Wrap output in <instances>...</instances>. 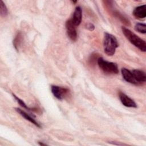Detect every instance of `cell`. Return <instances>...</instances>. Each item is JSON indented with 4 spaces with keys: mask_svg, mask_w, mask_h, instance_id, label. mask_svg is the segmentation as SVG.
Here are the masks:
<instances>
[{
    "mask_svg": "<svg viewBox=\"0 0 146 146\" xmlns=\"http://www.w3.org/2000/svg\"><path fill=\"white\" fill-rule=\"evenodd\" d=\"M7 9L2 0H0V14L2 17H6L7 15Z\"/></svg>",
    "mask_w": 146,
    "mask_h": 146,
    "instance_id": "2e32d148",
    "label": "cell"
},
{
    "mask_svg": "<svg viewBox=\"0 0 146 146\" xmlns=\"http://www.w3.org/2000/svg\"><path fill=\"white\" fill-rule=\"evenodd\" d=\"M133 15L137 19L145 18L146 17V5H143L136 7L133 11Z\"/></svg>",
    "mask_w": 146,
    "mask_h": 146,
    "instance_id": "8fae6325",
    "label": "cell"
},
{
    "mask_svg": "<svg viewBox=\"0 0 146 146\" xmlns=\"http://www.w3.org/2000/svg\"><path fill=\"white\" fill-rule=\"evenodd\" d=\"M66 29L68 36L72 41H75L77 39V32L75 26L73 23L71 19H68L66 22Z\"/></svg>",
    "mask_w": 146,
    "mask_h": 146,
    "instance_id": "5b68a950",
    "label": "cell"
},
{
    "mask_svg": "<svg viewBox=\"0 0 146 146\" xmlns=\"http://www.w3.org/2000/svg\"><path fill=\"white\" fill-rule=\"evenodd\" d=\"M135 30L142 34H145L146 33V25L145 23H137L135 25Z\"/></svg>",
    "mask_w": 146,
    "mask_h": 146,
    "instance_id": "5bb4252c",
    "label": "cell"
},
{
    "mask_svg": "<svg viewBox=\"0 0 146 146\" xmlns=\"http://www.w3.org/2000/svg\"><path fill=\"white\" fill-rule=\"evenodd\" d=\"M119 44L116 37L109 33H105L103 40V47L104 52L108 56H112L115 54L116 49Z\"/></svg>",
    "mask_w": 146,
    "mask_h": 146,
    "instance_id": "7a4b0ae2",
    "label": "cell"
},
{
    "mask_svg": "<svg viewBox=\"0 0 146 146\" xmlns=\"http://www.w3.org/2000/svg\"><path fill=\"white\" fill-rule=\"evenodd\" d=\"M121 75L123 76V79L126 82L130 83L131 84H133L139 85L138 83H137V82L134 79V77H133L132 73L131 71H129V70H128L125 68H123L121 70Z\"/></svg>",
    "mask_w": 146,
    "mask_h": 146,
    "instance_id": "52a82bcc",
    "label": "cell"
},
{
    "mask_svg": "<svg viewBox=\"0 0 146 146\" xmlns=\"http://www.w3.org/2000/svg\"><path fill=\"white\" fill-rule=\"evenodd\" d=\"M110 144H112L113 145H125L123 143H116V141H111V142H110Z\"/></svg>",
    "mask_w": 146,
    "mask_h": 146,
    "instance_id": "ac0fdd59",
    "label": "cell"
},
{
    "mask_svg": "<svg viewBox=\"0 0 146 146\" xmlns=\"http://www.w3.org/2000/svg\"><path fill=\"white\" fill-rule=\"evenodd\" d=\"M22 34L20 32L18 33L13 40V45L17 50H18L19 47L22 42Z\"/></svg>",
    "mask_w": 146,
    "mask_h": 146,
    "instance_id": "4fadbf2b",
    "label": "cell"
},
{
    "mask_svg": "<svg viewBox=\"0 0 146 146\" xmlns=\"http://www.w3.org/2000/svg\"><path fill=\"white\" fill-rule=\"evenodd\" d=\"M97 62L99 68L104 72L114 74H117L119 72L117 66L115 63L107 61L102 57L99 58Z\"/></svg>",
    "mask_w": 146,
    "mask_h": 146,
    "instance_id": "3957f363",
    "label": "cell"
},
{
    "mask_svg": "<svg viewBox=\"0 0 146 146\" xmlns=\"http://www.w3.org/2000/svg\"><path fill=\"white\" fill-rule=\"evenodd\" d=\"M51 90L53 95L58 100L64 99L69 93L68 88L54 85L51 86Z\"/></svg>",
    "mask_w": 146,
    "mask_h": 146,
    "instance_id": "277c9868",
    "label": "cell"
},
{
    "mask_svg": "<svg viewBox=\"0 0 146 146\" xmlns=\"http://www.w3.org/2000/svg\"><path fill=\"white\" fill-rule=\"evenodd\" d=\"M121 30L125 36V38L135 46L137 47L140 51L143 52H145L146 51V43L145 42L139 37L137 35L133 33L129 29L122 26Z\"/></svg>",
    "mask_w": 146,
    "mask_h": 146,
    "instance_id": "6da1fadb",
    "label": "cell"
},
{
    "mask_svg": "<svg viewBox=\"0 0 146 146\" xmlns=\"http://www.w3.org/2000/svg\"><path fill=\"white\" fill-rule=\"evenodd\" d=\"M15 110H16V111L19 113L23 117H24L25 119L27 120L28 121H29L30 122H31V123H33V124H34L35 126H36L38 128H41L42 125L33 117L31 116L30 115H29V113H27V112H26L25 111L22 110L21 108H15Z\"/></svg>",
    "mask_w": 146,
    "mask_h": 146,
    "instance_id": "ba28073f",
    "label": "cell"
},
{
    "mask_svg": "<svg viewBox=\"0 0 146 146\" xmlns=\"http://www.w3.org/2000/svg\"><path fill=\"white\" fill-rule=\"evenodd\" d=\"M113 15L118 19H119V20L123 22V23H124L126 25H130V22L129 21V20L125 18L124 15H123L119 11H117V10H115L113 11Z\"/></svg>",
    "mask_w": 146,
    "mask_h": 146,
    "instance_id": "7c38bea8",
    "label": "cell"
},
{
    "mask_svg": "<svg viewBox=\"0 0 146 146\" xmlns=\"http://www.w3.org/2000/svg\"><path fill=\"white\" fill-rule=\"evenodd\" d=\"M86 28L90 31H93L95 29V26L91 23H88L87 24Z\"/></svg>",
    "mask_w": 146,
    "mask_h": 146,
    "instance_id": "e0dca14e",
    "label": "cell"
},
{
    "mask_svg": "<svg viewBox=\"0 0 146 146\" xmlns=\"http://www.w3.org/2000/svg\"><path fill=\"white\" fill-rule=\"evenodd\" d=\"M38 144L40 145H47L45 143H40V142H39Z\"/></svg>",
    "mask_w": 146,
    "mask_h": 146,
    "instance_id": "d6986e66",
    "label": "cell"
},
{
    "mask_svg": "<svg viewBox=\"0 0 146 146\" xmlns=\"http://www.w3.org/2000/svg\"><path fill=\"white\" fill-rule=\"evenodd\" d=\"M131 72L134 77V79L137 82L138 84H140L141 83H144L146 81L145 73L143 71L135 69L133 70Z\"/></svg>",
    "mask_w": 146,
    "mask_h": 146,
    "instance_id": "9c48e42d",
    "label": "cell"
},
{
    "mask_svg": "<svg viewBox=\"0 0 146 146\" xmlns=\"http://www.w3.org/2000/svg\"><path fill=\"white\" fill-rule=\"evenodd\" d=\"M13 96L14 98V99L17 100V102L19 104V105H21L22 107H23L24 108H25V109H26L27 110H29V111H35L34 110H35V108H31L29 107L22 100L19 99L18 97H17L15 94H13Z\"/></svg>",
    "mask_w": 146,
    "mask_h": 146,
    "instance_id": "9a60e30c",
    "label": "cell"
},
{
    "mask_svg": "<svg viewBox=\"0 0 146 146\" xmlns=\"http://www.w3.org/2000/svg\"><path fill=\"white\" fill-rule=\"evenodd\" d=\"M72 3H76L77 2V1H72Z\"/></svg>",
    "mask_w": 146,
    "mask_h": 146,
    "instance_id": "ffe728a7",
    "label": "cell"
},
{
    "mask_svg": "<svg viewBox=\"0 0 146 146\" xmlns=\"http://www.w3.org/2000/svg\"><path fill=\"white\" fill-rule=\"evenodd\" d=\"M82 10L80 6H77L74 12L72 18L71 19L73 23L75 26H79L82 22Z\"/></svg>",
    "mask_w": 146,
    "mask_h": 146,
    "instance_id": "30bf717a",
    "label": "cell"
},
{
    "mask_svg": "<svg viewBox=\"0 0 146 146\" xmlns=\"http://www.w3.org/2000/svg\"><path fill=\"white\" fill-rule=\"evenodd\" d=\"M119 97L121 103L124 106L127 107H131V108L137 107V105L136 103L133 101V100H132L131 98H130L124 93L120 92L119 94Z\"/></svg>",
    "mask_w": 146,
    "mask_h": 146,
    "instance_id": "8992f818",
    "label": "cell"
}]
</instances>
